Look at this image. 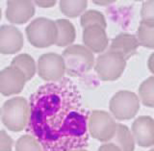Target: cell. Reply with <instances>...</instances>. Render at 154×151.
I'll list each match as a JSON object with an SVG mask.
<instances>
[{"label": "cell", "instance_id": "cell-17", "mask_svg": "<svg viewBox=\"0 0 154 151\" xmlns=\"http://www.w3.org/2000/svg\"><path fill=\"white\" fill-rule=\"evenodd\" d=\"M114 139L116 144L122 149V151L135 150V140L133 137V134L130 132L127 126L120 123L118 124Z\"/></svg>", "mask_w": 154, "mask_h": 151}, {"label": "cell", "instance_id": "cell-24", "mask_svg": "<svg viewBox=\"0 0 154 151\" xmlns=\"http://www.w3.org/2000/svg\"><path fill=\"white\" fill-rule=\"evenodd\" d=\"M14 140L6 133V131H0V151H12Z\"/></svg>", "mask_w": 154, "mask_h": 151}, {"label": "cell", "instance_id": "cell-6", "mask_svg": "<svg viewBox=\"0 0 154 151\" xmlns=\"http://www.w3.org/2000/svg\"><path fill=\"white\" fill-rule=\"evenodd\" d=\"M109 108L112 115L119 120H128L137 115L140 100L132 91H118L110 100Z\"/></svg>", "mask_w": 154, "mask_h": 151}, {"label": "cell", "instance_id": "cell-32", "mask_svg": "<svg viewBox=\"0 0 154 151\" xmlns=\"http://www.w3.org/2000/svg\"><path fill=\"white\" fill-rule=\"evenodd\" d=\"M149 151H154V148H152V149H150V150H149Z\"/></svg>", "mask_w": 154, "mask_h": 151}, {"label": "cell", "instance_id": "cell-15", "mask_svg": "<svg viewBox=\"0 0 154 151\" xmlns=\"http://www.w3.org/2000/svg\"><path fill=\"white\" fill-rule=\"evenodd\" d=\"M58 29V38L56 45L64 47L70 45L75 41V28L69 19H58L55 21Z\"/></svg>", "mask_w": 154, "mask_h": 151}, {"label": "cell", "instance_id": "cell-10", "mask_svg": "<svg viewBox=\"0 0 154 151\" xmlns=\"http://www.w3.org/2000/svg\"><path fill=\"white\" fill-rule=\"evenodd\" d=\"M24 45L23 35L14 25L0 26V53L4 55L16 54Z\"/></svg>", "mask_w": 154, "mask_h": 151}, {"label": "cell", "instance_id": "cell-31", "mask_svg": "<svg viewBox=\"0 0 154 151\" xmlns=\"http://www.w3.org/2000/svg\"><path fill=\"white\" fill-rule=\"evenodd\" d=\"M0 115H2V109L0 108Z\"/></svg>", "mask_w": 154, "mask_h": 151}, {"label": "cell", "instance_id": "cell-29", "mask_svg": "<svg viewBox=\"0 0 154 151\" xmlns=\"http://www.w3.org/2000/svg\"><path fill=\"white\" fill-rule=\"evenodd\" d=\"M1 17H2V12H1V9H0V20H1Z\"/></svg>", "mask_w": 154, "mask_h": 151}, {"label": "cell", "instance_id": "cell-3", "mask_svg": "<svg viewBox=\"0 0 154 151\" xmlns=\"http://www.w3.org/2000/svg\"><path fill=\"white\" fill-rule=\"evenodd\" d=\"M66 73L71 77H78L90 71L94 65L93 52L86 46L74 45L66 47L63 52Z\"/></svg>", "mask_w": 154, "mask_h": 151}, {"label": "cell", "instance_id": "cell-1", "mask_svg": "<svg viewBox=\"0 0 154 151\" xmlns=\"http://www.w3.org/2000/svg\"><path fill=\"white\" fill-rule=\"evenodd\" d=\"M90 115L77 86L63 78L31 94L26 131L43 151L83 149L89 143Z\"/></svg>", "mask_w": 154, "mask_h": 151}, {"label": "cell", "instance_id": "cell-18", "mask_svg": "<svg viewBox=\"0 0 154 151\" xmlns=\"http://www.w3.org/2000/svg\"><path fill=\"white\" fill-rule=\"evenodd\" d=\"M138 42L142 46L154 49V23L141 21L137 31Z\"/></svg>", "mask_w": 154, "mask_h": 151}, {"label": "cell", "instance_id": "cell-14", "mask_svg": "<svg viewBox=\"0 0 154 151\" xmlns=\"http://www.w3.org/2000/svg\"><path fill=\"white\" fill-rule=\"evenodd\" d=\"M140 43L134 35L127 33H120L112 41L110 50L122 55L125 60L136 53Z\"/></svg>", "mask_w": 154, "mask_h": 151}, {"label": "cell", "instance_id": "cell-16", "mask_svg": "<svg viewBox=\"0 0 154 151\" xmlns=\"http://www.w3.org/2000/svg\"><path fill=\"white\" fill-rule=\"evenodd\" d=\"M11 66H16L18 69H20L22 71V73L25 75L27 81L31 80L37 71L35 61H34V59L30 55L26 54V53L19 54L13 58V60L11 62Z\"/></svg>", "mask_w": 154, "mask_h": 151}, {"label": "cell", "instance_id": "cell-11", "mask_svg": "<svg viewBox=\"0 0 154 151\" xmlns=\"http://www.w3.org/2000/svg\"><path fill=\"white\" fill-rule=\"evenodd\" d=\"M35 14V6L32 1L27 0H10L7 2L6 18L9 22L20 25L29 21Z\"/></svg>", "mask_w": 154, "mask_h": 151}, {"label": "cell", "instance_id": "cell-21", "mask_svg": "<svg viewBox=\"0 0 154 151\" xmlns=\"http://www.w3.org/2000/svg\"><path fill=\"white\" fill-rule=\"evenodd\" d=\"M16 151H43L42 145L31 135H23L16 143Z\"/></svg>", "mask_w": 154, "mask_h": 151}, {"label": "cell", "instance_id": "cell-20", "mask_svg": "<svg viewBox=\"0 0 154 151\" xmlns=\"http://www.w3.org/2000/svg\"><path fill=\"white\" fill-rule=\"evenodd\" d=\"M87 6L88 1H60L61 12L69 17H78L85 11Z\"/></svg>", "mask_w": 154, "mask_h": 151}, {"label": "cell", "instance_id": "cell-30", "mask_svg": "<svg viewBox=\"0 0 154 151\" xmlns=\"http://www.w3.org/2000/svg\"><path fill=\"white\" fill-rule=\"evenodd\" d=\"M73 151H87L85 149H78V150H73Z\"/></svg>", "mask_w": 154, "mask_h": 151}, {"label": "cell", "instance_id": "cell-26", "mask_svg": "<svg viewBox=\"0 0 154 151\" xmlns=\"http://www.w3.org/2000/svg\"><path fill=\"white\" fill-rule=\"evenodd\" d=\"M34 2H35L37 6L42 8H50L56 4L55 0H45V1H34Z\"/></svg>", "mask_w": 154, "mask_h": 151}, {"label": "cell", "instance_id": "cell-19", "mask_svg": "<svg viewBox=\"0 0 154 151\" xmlns=\"http://www.w3.org/2000/svg\"><path fill=\"white\" fill-rule=\"evenodd\" d=\"M139 94L144 106L154 108V77H148L142 83Z\"/></svg>", "mask_w": 154, "mask_h": 151}, {"label": "cell", "instance_id": "cell-8", "mask_svg": "<svg viewBox=\"0 0 154 151\" xmlns=\"http://www.w3.org/2000/svg\"><path fill=\"white\" fill-rule=\"evenodd\" d=\"M38 74L42 80L58 82L66 73V66L63 56L57 53H45L38 60Z\"/></svg>", "mask_w": 154, "mask_h": 151}, {"label": "cell", "instance_id": "cell-12", "mask_svg": "<svg viewBox=\"0 0 154 151\" xmlns=\"http://www.w3.org/2000/svg\"><path fill=\"white\" fill-rule=\"evenodd\" d=\"M132 134L140 146H152L154 145V119L147 116H139L132 124Z\"/></svg>", "mask_w": 154, "mask_h": 151}, {"label": "cell", "instance_id": "cell-25", "mask_svg": "<svg viewBox=\"0 0 154 151\" xmlns=\"http://www.w3.org/2000/svg\"><path fill=\"white\" fill-rule=\"evenodd\" d=\"M97 151H122L116 143H105L98 148Z\"/></svg>", "mask_w": 154, "mask_h": 151}, {"label": "cell", "instance_id": "cell-7", "mask_svg": "<svg viewBox=\"0 0 154 151\" xmlns=\"http://www.w3.org/2000/svg\"><path fill=\"white\" fill-rule=\"evenodd\" d=\"M117 123L109 113L94 110L89 118V133L99 142H108L115 138Z\"/></svg>", "mask_w": 154, "mask_h": 151}, {"label": "cell", "instance_id": "cell-23", "mask_svg": "<svg viewBox=\"0 0 154 151\" xmlns=\"http://www.w3.org/2000/svg\"><path fill=\"white\" fill-rule=\"evenodd\" d=\"M141 16L143 21L154 23V1H146L143 3Z\"/></svg>", "mask_w": 154, "mask_h": 151}, {"label": "cell", "instance_id": "cell-9", "mask_svg": "<svg viewBox=\"0 0 154 151\" xmlns=\"http://www.w3.org/2000/svg\"><path fill=\"white\" fill-rule=\"evenodd\" d=\"M25 75L17 67L10 66L0 71V94L4 96L17 94L24 89Z\"/></svg>", "mask_w": 154, "mask_h": 151}, {"label": "cell", "instance_id": "cell-5", "mask_svg": "<svg viewBox=\"0 0 154 151\" xmlns=\"http://www.w3.org/2000/svg\"><path fill=\"white\" fill-rule=\"evenodd\" d=\"M126 66V60L114 51H107L97 57L95 71L103 81H115L120 77Z\"/></svg>", "mask_w": 154, "mask_h": 151}, {"label": "cell", "instance_id": "cell-2", "mask_svg": "<svg viewBox=\"0 0 154 151\" xmlns=\"http://www.w3.org/2000/svg\"><path fill=\"white\" fill-rule=\"evenodd\" d=\"M2 123L8 130L20 132L27 126L29 119V103L21 96L4 102L2 107Z\"/></svg>", "mask_w": 154, "mask_h": 151}, {"label": "cell", "instance_id": "cell-4", "mask_svg": "<svg viewBox=\"0 0 154 151\" xmlns=\"http://www.w3.org/2000/svg\"><path fill=\"white\" fill-rule=\"evenodd\" d=\"M26 36L34 47L46 48L56 45L58 29L56 22L46 17H38L26 27Z\"/></svg>", "mask_w": 154, "mask_h": 151}, {"label": "cell", "instance_id": "cell-28", "mask_svg": "<svg viewBox=\"0 0 154 151\" xmlns=\"http://www.w3.org/2000/svg\"><path fill=\"white\" fill-rule=\"evenodd\" d=\"M112 2H114V1H94V3L97 4V5H107Z\"/></svg>", "mask_w": 154, "mask_h": 151}, {"label": "cell", "instance_id": "cell-22", "mask_svg": "<svg viewBox=\"0 0 154 151\" xmlns=\"http://www.w3.org/2000/svg\"><path fill=\"white\" fill-rule=\"evenodd\" d=\"M81 25L83 28L93 25V24H98L102 27L106 28V20L102 14L98 11H94V10H91V11H87L84 13L81 17Z\"/></svg>", "mask_w": 154, "mask_h": 151}, {"label": "cell", "instance_id": "cell-27", "mask_svg": "<svg viewBox=\"0 0 154 151\" xmlns=\"http://www.w3.org/2000/svg\"><path fill=\"white\" fill-rule=\"evenodd\" d=\"M147 66H148V69L154 74V52L150 55V57H149L148 62H147Z\"/></svg>", "mask_w": 154, "mask_h": 151}, {"label": "cell", "instance_id": "cell-13", "mask_svg": "<svg viewBox=\"0 0 154 151\" xmlns=\"http://www.w3.org/2000/svg\"><path fill=\"white\" fill-rule=\"evenodd\" d=\"M83 42L86 47L94 53L103 52L109 43L105 28L98 24H93L84 28Z\"/></svg>", "mask_w": 154, "mask_h": 151}]
</instances>
